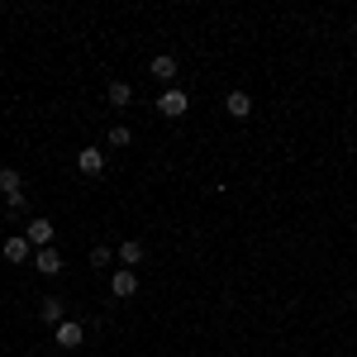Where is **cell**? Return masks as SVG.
Masks as SVG:
<instances>
[{
  "label": "cell",
  "instance_id": "6da1fadb",
  "mask_svg": "<svg viewBox=\"0 0 357 357\" xmlns=\"http://www.w3.org/2000/svg\"><path fill=\"white\" fill-rule=\"evenodd\" d=\"M186 110H191V96H186V91H176V86H167L162 96H158V114H167V119H181Z\"/></svg>",
  "mask_w": 357,
  "mask_h": 357
},
{
  "label": "cell",
  "instance_id": "7a4b0ae2",
  "mask_svg": "<svg viewBox=\"0 0 357 357\" xmlns=\"http://www.w3.org/2000/svg\"><path fill=\"white\" fill-rule=\"evenodd\" d=\"M0 191H5V205L10 210H24V181L15 167H0Z\"/></svg>",
  "mask_w": 357,
  "mask_h": 357
},
{
  "label": "cell",
  "instance_id": "3957f363",
  "mask_svg": "<svg viewBox=\"0 0 357 357\" xmlns=\"http://www.w3.org/2000/svg\"><path fill=\"white\" fill-rule=\"evenodd\" d=\"M110 291H114V301H134V296H138V272L119 267V272L110 276Z\"/></svg>",
  "mask_w": 357,
  "mask_h": 357
},
{
  "label": "cell",
  "instance_id": "277c9868",
  "mask_svg": "<svg viewBox=\"0 0 357 357\" xmlns=\"http://www.w3.org/2000/svg\"><path fill=\"white\" fill-rule=\"evenodd\" d=\"M24 238L33 248H48V243H53V220H43V215H38V220H29V234H24Z\"/></svg>",
  "mask_w": 357,
  "mask_h": 357
},
{
  "label": "cell",
  "instance_id": "5b68a950",
  "mask_svg": "<svg viewBox=\"0 0 357 357\" xmlns=\"http://www.w3.org/2000/svg\"><path fill=\"white\" fill-rule=\"evenodd\" d=\"M77 167H82L86 176H100V172H105V153H100V148H82V153H77Z\"/></svg>",
  "mask_w": 357,
  "mask_h": 357
},
{
  "label": "cell",
  "instance_id": "8992f818",
  "mask_svg": "<svg viewBox=\"0 0 357 357\" xmlns=\"http://www.w3.org/2000/svg\"><path fill=\"white\" fill-rule=\"evenodd\" d=\"M82 338H86L82 324H67V319L57 324V348H67V353H72V348H82Z\"/></svg>",
  "mask_w": 357,
  "mask_h": 357
},
{
  "label": "cell",
  "instance_id": "52a82bcc",
  "mask_svg": "<svg viewBox=\"0 0 357 357\" xmlns=\"http://www.w3.org/2000/svg\"><path fill=\"white\" fill-rule=\"evenodd\" d=\"M224 110L234 114V119H248V114H252V96H248V91H229Z\"/></svg>",
  "mask_w": 357,
  "mask_h": 357
},
{
  "label": "cell",
  "instance_id": "ba28073f",
  "mask_svg": "<svg viewBox=\"0 0 357 357\" xmlns=\"http://www.w3.org/2000/svg\"><path fill=\"white\" fill-rule=\"evenodd\" d=\"M143 252H148V248H143V238H124V243H119V262L134 272L138 262H143Z\"/></svg>",
  "mask_w": 357,
  "mask_h": 357
},
{
  "label": "cell",
  "instance_id": "9c48e42d",
  "mask_svg": "<svg viewBox=\"0 0 357 357\" xmlns=\"http://www.w3.org/2000/svg\"><path fill=\"white\" fill-rule=\"evenodd\" d=\"M153 77H158L162 86H172V82H176V57H172V53H158V57H153Z\"/></svg>",
  "mask_w": 357,
  "mask_h": 357
},
{
  "label": "cell",
  "instance_id": "30bf717a",
  "mask_svg": "<svg viewBox=\"0 0 357 357\" xmlns=\"http://www.w3.org/2000/svg\"><path fill=\"white\" fill-rule=\"evenodd\" d=\"M33 267L43 276H57L62 272V257H57V248H38V257H33Z\"/></svg>",
  "mask_w": 357,
  "mask_h": 357
},
{
  "label": "cell",
  "instance_id": "8fae6325",
  "mask_svg": "<svg viewBox=\"0 0 357 357\" xmlns=\"http://www.w3.org/2000/svg\"><path fill=\"white\" fill-rule=\"evenodd\" d=\"M29 238H20V234H15V238H5V248H0V252H5V262H24L29 257Z\"/></svg>",
  "mask_w": 357,
  "mask_h": 357
},
{
  "label": "cell",
  "instance_id": "7c38bea8",
  "mask_svg": "<svg viewBox=\"0 0 357 357\" xmlns=\"http://www.w3.org/2000/svg\"><path fill=\"white\" fill-rule=\"evenodd\" d=\"M62 314H67V305L57 301V296H48V301L38 305V319H43V324H62Z\"/></svg>",
  "mask_w": 357,
  "mask_h": 357
},
{
  "label": "cell",
  "instance_id": "4fadbf2b",
  "mask_svg": "<svg viewBox=\"0 0 357 357\" xmlns=\"http://www.w3.org/2000/svg\"><path fill=\"white\" fill-rule=\"evenodd\" d=\"M105 96H110L114 110H124V105L134 100V86H129V82H110V91H105Z\"/></svg>",
  "mask_w": 357,
  "mask_h": 357
},
{
  "label": "cell",
  "instance_id": "5bb4252c",
  "mask_svg": "<svg viewBox=\"0 0 357 357\" xmlns=\"http://www.w3.org/2000/svg\"><path fill=\"white\" fill-rule=\"evenodd\" d=\"M129 143H134L129 124H114V129H110V148H129Z\"/></svg>",
  "mask_w": 357,
  "mask_h": 357
}]
</instances>
